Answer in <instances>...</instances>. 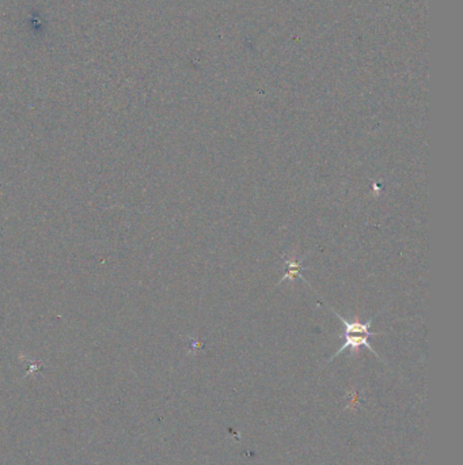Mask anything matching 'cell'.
<instances>
[{
	"mask_svg": "<svg viewBox=\"0 0 463 465\" xmlns=\"http://www.w3.org/2000/svg\"><path fill=\"white\" fill-rule=\"evenodd\" d=\"M284 262H286V265H287V272L283 276V279L280 281V283H283L287 279L292 281V279L299 278V276L302 278L300 271H302V262H303V259L302 260H289V259L284 258Z\"/></svg>",
	"mask_w": 463,
	"mask_h": 465,
	"instance_id": "obj_2",
	"label": "cell"
},
{
	"mask_svg": "<svg viewBox=\"0 0 463 465\" xmlns=\"http://www.w3.org/2000/svg\"><path fill=\"white\" fill-rule=\"evenodd\" d=\"M330 310L339 317V320L341 321V324L344 325V333L340 335V338L344 339V343H343V346L340 347V349L332 356V359L336 358L337 355L343 354L344 349H350L352 352H357L360 347H366V349H370L374 355L379 356L377 354V351L371 347V345H370V342H368V338H370V336H375V335H377V333L371 332V325H373V320H374L375 317L371 319V320L367 321V322H364V321H359L357 319L353 321H348L347 319L341 317L337 312H334L333 309H330ZM332 359H330V361H332Z\"/></svg>",
	"mask_w": 463,
	"mask_h": 465,
	"instance_id": "obj_1",
	"label": "cell"
}]
</instances>
